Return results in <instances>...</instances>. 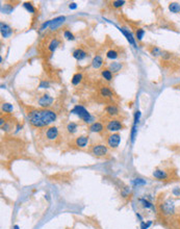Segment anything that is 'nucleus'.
I'll list each match as a JSON object with an SVG mask.
<instances>
[{
	"label": "nucleus",
	"instance_id": "f257e3e1",
	"mask_svg": "<svg viewBox=\"0 0 180 229\" xmlns=\"http://www.w3.org/2000/svg\"><path fill=\"white\" fill-rule=\"evenodd\" d=\"M56 113L51 109H31L28 112L29 123L34 128H43L49 126L56 120Z\"/></svg>",
	"mask_w": 180,
	"mask_h": 229
},
{
	"label": "nucleus",
	"instance_id": "f03ea898",
	"mask_svg": "<svg viewBox=\"0 0 180 229\" xmlns=\"http://www.w3.org/2000/svg\"><path fill=\"white\" fill-rule=\"evenodd\" d=\"M71 114H76V116L79 117L80 120H82L84 123L87 124H92L94 123V117L89 113L86 107H83L82 105H75L73 109H71Z\"/></svg>",
	"mask_w": 180,
	"mask_h": 229
},
{
	"label": "nucleus",
	"instance_id": "7ed1b4c3",
	"mask_svg": "<svg viewBox=\"0 0 180 229\" xmlns=\"http://www.w3.org/2000/svg\"><path fill=\"white\" fill-rule=\"evenodd\" d=\"M175 204L174 201L171 200V199H167V200L162 201L161 203L159 204V211L160 214L165 217H169V216H173L175 214Z\"/></svg>",
	"mask_w": 180,
	"mask_h": 229
},
{
	"label": "nucleus",
	"instance_id": "20e7f679",
	"mask_svg": "<svg viewBox=\"0 0 180 229\" xmlns=\"http://www.w3.org/2000/svg\"><path fill=\"white\" fill-rule=\"evenodd\" d=\"M90 153L96 157H104L109 154V148L104 144H94L90 147Z\"/></svg>",
	"mask_w": 180,
	"mask_h": 229
},
{
	"label": "nucleus",
	"instance_id": "39448f33",
	"mask_svg": "<svg viewBox=\"0 0 180 229\" xmlns=\"http://www.w3.org/2000/svg\"><path fill=\"white\" fill-rule=\"evenodd\" d=\"M123 128H124L123 123L119 119H116V118H113V119L109 120L105 124V130L112 133H116L118 131H120V130H122Z\"/></svg>",
	"mask_w": 180,
	"mask_h": 229
},
{
	"label": "nucleus",
	"instance_id": "423d86ee",
	"mask_svg": "<svg viewBox=\"0 0 180 229\" xmlns=\"http://www.w3.org/2000/svg\"><path fill=\"white\" fill-rule=\"evenodd\" d=\"M121 143V136L119 133H110V135L107 136L106 137V144L109 148L112 149H116L119 147Z\"/></svg>",
	"mask_w": 180,
	"mask_h": 229
},
{
	"label": "nucleus",
	"instance_id": "0eeeda50",
	"mask_svg": "<svg viewBox=\"0 0 180 229\" xmlns=\"http://www.w3.org/2000/svg\"><path fill=\"white\" fill-rule=\"evenodd\" d=\"M58 136H60V131H58V128L56 126H50L46 129L45 137L49 142H55L58 139Z\"/></svg>",
	"mask_w": 180,
	"mask_h": 229
},
{
	"label": "nucleus",
	"instance_id": "6e6552de",
	"mask_svg": "<svg viewBox=\"0 0 180 229\" xmlns=\"http://www.w3.org/2000/svg\"><path fill=\"white\" fill-rule=\"evenodd\" d=\"M53 101H54V99L50 96V95L44 94L43 96H42L40 99H39V104H40L42 107H44V109H47V107L52 105Z\"/></svg>",
	"mask_w": 180,
	"mask_h": 229
},
{
	"label": "nucleus",
	"instance_id": "1a4fd4ad",
	"mask_svg": "<svg viewBox=\"0 0 180 229\" xmlns=\"http://www.w3.org/2000/svg\"><path fill=\"white\" fill-rule=\"evenodd\" d=\"M153 177L158 179V180H168L170 175L169 173L163 169H155L152 173Z\"/></svg>",
	"mask_w": 180,
	"mask_h": 229
},
{
	"label": "nucleus",
	"instance_id": "9d476101",
	"mask_svg": "<svg viewBox=\"0 0 180 229\" xmlns=\"http://www.w3.org/2000/svg\"><path fill=\"white\" fill-rule=\"evenodd\" d=\"M105 114H107L109 117H110L113 119V118H116L120 114V110H119V107L117 105H114V104H109V105L105 106Z\"/></svg>",
	"mask_w": 180,
	"mask_h": 229
},
{
	"label": "nucleus",
	"instance_id": "9b49d317",
	"mask_svg": "<svg viewBox=\"0 0 180 229\" xmlns=\"http://www.w3.org/2000/svg\"><path fill=\"white\" fill-rule=\"evenodd\" d=\"M65 21H66V17L65 16H58V17L50 20V29L51 30H56L61 25H63Z\"/></svg>",
	"mask_w": 180,
	"mask_h": 229
},
{
	"label": "nucleus",
	"instance_id": "f8f14e48",
	"mask_svg": "<svg viewBox=\"0 0 180 229\" xmlns=\"http://www.w3.org/2000/svg\"><path fill=\"white\" fill-rule=\"evenodd\" d=\"M74 144H75V146H77L78 148H80V149L86 148V147L87 146V144H89V136H77L74 141Z\"/></svg>",
	"mask_w": 180,
	"mask_h": 229
},
{
	"label": "nucleus",
	"instance_id": "ddd939ff",
	"mask_svg": "<svg viewBox=\"0 0 180 229\" xmlns=\"http://www.w3.org/2000/svg\"><path fill=\"white\" fill-rule=\"evenodd\" d=\"M0 31H1V35L4 39L9 38L13 34V29L8 24H6L4 22L0 23Z\"/></svg>",
	"mask_w": 180,
	"mask_h": 229
},
{
	"label": "nucleus",
	"instance_id": "4468645a",
	"mask_svg": "<svg viewBox=\"0 0 180 229\" xmlns=\"http://www.w3.org/2000/svg\"><path fill=\"white\" fill-rule=\"evenodd\" d=\"M105 129V126L103 125L101 122H94L89 125V130L91 132L94 133H100Z\"/></svg>",
	"mask_w": 180,
	"mask_h": 229
},
{
	"label": "nucleus",
	"instance_id": "2eb2a0df",
	"mask_svg": "<svg viewBox=\"0 0 180 229\" xmlns=\"http://www.w3.org/2000/svg\"><path fill=\"white\" fill-rule=\"evenodd\" d=\"M120 29V31L122 32V34L125 35L126 37V39H127V41L129 42V44H131L133 47H136V44H135V39L133 38V35H132V34L131 32H130L129 30H127V29H125V28H119Z\"/></svg>",
	"mask_w": 180,
	"mask_h": 229
},
{
	"label": "nucleus",
	"instance_id": "dca6fc26",
	"mask_svg": "<svg viewBox=\"0 0 180 229\" xmlns=\"http://www.w3.org/2000/svg\"><path fill=\"white\" fill-rule=\"evenodd\" d=\"M87 53L81 48H77L76 50L73 51V57L75 58V60H77V61L84 60V58L87 57Z\"/></svg>",
	"mask_w": 180,
	"mask_h": 229
},
{
	"label": "nucleus",
	"instance_id": "f3484780",
	"mask_svg": "<svg viewBox=\"0 0 180 229\" xmlns=\"http://www.w3.org/2000/svg\"><path fill=\"white\" fill-rule=\"evenodd\" d=\"M100 95L103 98H106V99H112L114 97V93L110 91L109 88H107V87L100 88Z\"/></svg>",
	"mask_w": 180,
	"mask_h": 229
},
{
	"label": "nucleus",
	"instance_id": "a211bd4d",
	"mask_svg": "<svg viewBox=\"0 0 180 229\" xmlns=\"http://www.w3.org/2000/svg\"><path fill=\"white\" fill-rule=\"evenodd\" d=\"M123 69V64L119 63V61H116V63H112L109 66V70L112 72V73H118Z\"/></svg>",
	"mask_w": 180,
	"mask_h": 229
},
{
	"label": "nucleus",
	"instance_id": "6ab92c4d",
	"mask_svg": "<svg viewBox=\"0 0 180 229\" xmlns=\"http://www.w3.org/2000/svg\"><path fill=\"white\" fill-rule=\"evenodd\" d=\"M102 65H103V58L100 55H96L93 58V61H92V67L94 69H99L102 67Z\"/></svg>",
	"mask_w": 180,
	"mask_h": 229
},
{
	"label": "nucleus",
	"instance_id": "aec40b11",
	"mask_svg": "<svg viewBox=\"0 0 180 229\" xmlns=\"http://www.w3.org/2000/svg\"><path fill=\"white\" fill-rule=\"evenodd\" d=\"M66 129L70 135H74L78 129V124L75 123V122H69L67 127H66Z\"/></svg>",
	"mask_w": 180,
	"mask_h": 229
},
{
	"label": "nucleus",
	"instance_id": "412c9836",
	"mask_svg": "<svg viewBox=\"0 0 180 229\" xmlns=\"http://www.w3.org/2000/svg\"><path fill=\"white\" fill-rule=\"evenodd\" d=\"M169 9L171 13L178 14V13H180V4L178 2H171L169 4Z\"/></svg>",
	"mask_w": 180,
	"mask_h": 229
},
{
	"label": "nucleus",
	"instance_id": "4be33fe9",
	"mask_svg": "<svg viewBox=\"0 0 180 229\" xmlns=\"http://www.w3.org/2000/svg\"><path fill=\"white\" fill-rule=\"evenodd\" d=\"M60 43H61V42L58 41L57 39H53V40L50 42L49 46H48V50L50 52H54L55 50H56V48L60 46Z\"/></svg>",
	"mask_w": 180,
	"mask_h": 229
},
{
	"label": "nucleus",
	"instance_id": "5701e85b",
	"mask_svg": "<svg viewBox=\"0 0 180 229\" xmlns=\"http://www.w3.org/2000/svg\"><path fill=\"white\" fill-rule=\"evenodd\" d=\"M81 80H82V74L81 73H76L73 75V77H72L71 79V83L73 86H77V84H79L81 83Z\"/></svg>",
	"mask_w": 180,
	"mask_h": 229
},
{
	"label": "nucleus",
	"instance_id": "b1692460",
	"mask_svg": "<svg viewBox=\"0 0 180 229\" xmlns=\"http://www.w3.org/2000/svg\"><path fill=\"white\" fill-rule=\"evenodd\" d=\"M101 75H102V77L107 81H110L113 79V73L109 70V69H104V70L101 71Z\"/></svg>",
	"mask_w": 180,
	"mask_h": 229
},
{
	"label": "nucleus",
	"instance_id": "393cba45",
	"mask_svg": "<svg viewBox=\"0 0 180 229\" xmlns=\"http://www.w3.org/2000/svg\"><path fill=\"white\" fill-rule=\"evenodd\" d=\"M2 110L6 114H11L13 110H14V106H13L11 103L5 102L2 104Z\"/></svg>",
	"mask_w": 180,
	"mask_h": 229
},
{
	"label": "nucleus",
	"instance_id": "a878e982",
	"mask_svg": "<svg viewBox=\"0 0 180 229\" xmlns=\"http://www.w3.org/2000/svg\"><path fill=\"white\" fill-rule=\"evenodd\" d=\"M140 202L142 203L143 207L149 208V209H154V205H153L150 201L147 200V199H140Z\"/></svg>",
	"mask_w": 180,
	"mask_h": 229
},
{
	"label": "nucleus",
	"instance_id": "bb28decb",
	"mask_svg": "<svg viewBox=\"0 0 180 229\" xmlns=\"http://www.w3.org/2000/svg\"><path fill=\"white\" fill-rule=\"evenodd\" d=\"M161 49L156 47V46H153V47L150 48V53H151L153 56H159V55H161Z\"/></svg>",
	"mask_w": 180,
	"mask_h": 229
},
{
	"label": "nucleus",
	"instance_id": "cd10ccee",
	"mask_svg": "<svg viewBox=\"0 0 180 229\" xmlns=\"http://www.w3.org/2000/svg\"><path fill=\"white\" fill-rule=\"evenodd\" d=\"M106 56L107 58H109V60H116V58L119 56V53H118L117 50H109L106 52Z\"/></svg>",
	"mask_w": 180,
	"mask_h": 229
},
{
	"label": "nucleus",
	"instance_id": "c85d7f7f",
	"mask_svg": "<svg viewBox=\"0 0 180 229\" xmlns=\"http://www.w3.org/2000/svg\"><path fill=\"white\" fill-rule=\"evenodd\" d=\"M23 6H24V8L26 9V11L31 13V14H34L35 13V8L31 4L30 2H24L23 3Z\"/></svg>",
	"mask_w": 180,
	"mask_h": 229
},
{
	"label": "nucleus",
	"instance_id": "c756f323",
	"mask_svg": "<svg viewBox=\"0 0 180 229\" xmlns=\"http://www.w3.org/2000/svg\"><path fill=\"white\" fill-rule=\"evenodd\" d=\"M14 9V6L11 4H4V6H1V12L4 14H11Z\"/></svg>",
	"mask_w": 180,
	"mask_h": 229
},
{
	"label": "nucleus",
	"instance_id": "7c9ffc66",
	"mask_svg": "<svg viewBox=\"0 0 180 229\" xmlns=\"http://www.w3.org/2000/svg\"><path fill=\"white\" fill-rule=\"evenodd\" d=\"M135 35H136V39L139 41H142L143 40V38H144V35H145V30H144L143 28H139L136 30V34H135Z\"/></svg>",
	"mask_w": 180,
	"mask_h": 229
},
{
	"label": "nucleus",
	"instance_id": "2f4dec72",
	"mask_svg": "<svg viewBox=\"0 0 180 229\" xmlns=\"http://www.w3.org/2000/svg\"><path fill=\"white\" fill-rule=\"evenodd\" d=\"M132 184L135 185V186H139V185H145L146 184V181L144 180V179L142 178H135V179H133L132 180Z\"/></svg>",
	"mask_w": 180,
	"mask_h": 229
},
{
	"label": "nucleus",
	"instance_id": "473e14b6",
	"mask_svg": "<svg viewBox=\"0 0 180 229\" xmlns=\"http://www.w3.org/2000/svg\"><path fill=\"white\" fill-rule=\"evenodd\" d=\"M64 37L67 39V40H69V41H73L74 40V35L72 34V32L70 31V30H65L64 31Z\"/></svg>",
	"mask_w": 180,
	"mask_h": 229
},
{
	"label": "nucleus",
	"instance_id": "72a5a7b5",
	"mask_svg": "<svg viewBox=\"0 0 180 229\" xmlns=\"http://www.w3.org/2000/svg\"><path fill=\"white\" fill-rule=\"evenodd\" d=\"M160 56L162 57V60H165V61H169L170 58L172 57V53H170L169 51H166V50H163L161 52V55Z\"/></svg>",
	"mask_w": 180,
	"mask_h": 229
},
{
	"label": "nucleus",
	"instance_id": "f704fd0d",
	"mask_svg": "<svg viewBox=\"0 0 180 229\" xmlns=\"http://www.w3.org/2000/svg\"><path fill=\"white\" fill-rule=\"evenodd\" d=\"M124 4H125V1L124 0H118V1H113V6L114 8H121V6H123Z\"/></svg>",
	"mask_w": 180,
	"mask_h": 229
},
{
	"label": "nucleus",
	"instance_id": "c9c22d12",
	"mask_svg": "<svg viewBox=\"0 0 180 229\" xmlns=\"http://www.w3.org/2000/svg\"><path fill=\"white\" fill-rule=\"evenodd\" d=\"M152 225V222L151 221H148L147 223H145L144 221H142V223H140V229H148L150 226Z\"/></svg>",
	"mask_w": 180,
	"mask_h": 229
},
{
	"label": "nucleus",
	"instance_id": "e433bc0d",
	"mask_svg": "<svg viewBox=\"0 0 180 229\" xmlns=\"http://www.w3.org/2000/svg\"><path fill=\"white\" fill-rule=\"evenodd\" d=\"M39 88H40V89H47V88H49V83H48V81H46V80L41 81Z\"/></svg>",
	"mask_w": 180,
	"mask_h": 229
},
{
	"label": "nucleus",
	"instance_id": "4c0bfd02",
	"mask_svg": "<svg viewBox=\"0 0 180 229\" xmlns=\"http://www.w3.org/2000/svg\"><path fill=\"white\" fill-rule=\"evenodd\" d=\"M48 26H50V20H49V21H47V22H44L43 24H42V26H41L40 30H45V29L47 28Z\"/></svg>",
	"mask_w": 180,
	"mask_h": 229
},
{
	"label": "nucleus",
	"instance_id": "58836bf2",
	"mask_svg": "<svg viewBox=\"0 0 180 229\" xmlns=\"http://www.w3.org/2000/svg\"><path fill=\"white\" fill-rule=\"evenodd\" d=\"M1 129L3 130V131H8V130L11 129V125H9V124H8V123H5L4 125L1 126Z\"/></svg>",
	"mask_w": 180,
	"mask_h": 229
},
{
	"label": "nucleus",
	"instance_id": "ea45409f",
	"mask_svg": "<svg viewBox=\"0 0 180 229\" xmlns=\"http://www.w3.org/2000/svg\"><path fill=\"white\" fill-rule=\"evenodd\" d=\"M76 8H77V4L75 2H72V3L69 4V8H70V9H75Z\"/></svg>",
	"mask_w": 180,
	"mask_h": 229
},
{
	"label": "nucleus",
	"instance_id": "a19ab883",
	"mask_svg": "<svg viewBox=\"0 0 180 229\" xmlns=\"http://www.w3.org/2000/svg\"><path fill=\"white\" fill-rule=\"evenodd\" d=\"M173 194H175L176 196H178V195L180 194V189H179V188L173 189Z\"/></svg>",
	"mask_w": 180,
	"mask_h": 229
},
{
	"label": "nucleus",
	"instance_id": "79ce46f5",
	"mask_svg": "<svg viewBox=\"0 0 180 229\" xmlns=\"http://www.w3.org/2000/svg\"><path fill=\"white\" fill-rule=\"evenodd\" d=\"M15 229H19V227L17 226V225H16V226H15Z\"/></svg>",
	"mask_w": 180,
	"mask_h": 229
}]
</instances>
